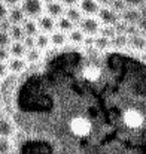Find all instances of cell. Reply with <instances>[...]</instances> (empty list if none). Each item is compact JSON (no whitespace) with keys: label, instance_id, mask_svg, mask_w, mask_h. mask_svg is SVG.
I'll return each mask as SVG.
<instances>
[{"label":"cell","instance_id":"cell-1","mask_svg":"<svg viewBox=\"0 0 146 154\" xmlns=\"http://www.w3.org/2000/svg\"><path fill=\"white\" fill-rule=\"evenodd\" d=\"M10 154H146V63L63 45L13 75Z\"/></svg>","mask_w":146,"mask_h":154},{"label":"cell","instance_id":"cell-2","mask_svg":"<svg viewBox=\"0 0 146 154\" xmlns=\"http://www.w3.org/2000/svg\"><path fill=\"white\" fill-rule=\"evenodd\" d=\"M43 0H21L19 2V9L22 11L25 18L36 20L43 14Z\"/></svg>","mask_w":146,"mask_h":154},{"label":"cell","instance_id":"cell-3","mask_svg":"<svg viewBox=\"0 0 146 154\" xmlns=\"http://www.w3.org/2000/svg\"><path fill=\"white\" fill-rule=\"evenodd\" d=\"M101 24L97 20V17H82L78 23V29L84 35H97Z\"/></svg>","mask_w":146,"mask_h":154},{"label":"cell","instance_id":"cell-4","mask_svg":"<svg viewBox=\"0 0 146 154\" xmlns=\"http://www.w3.org/2000/svg\"><path fill=\"white\" fill-rule=\"evenodd\" d=\"M97 20L100 21V24L103 23L104 26H115L119 21V14H116L113 9H110L109 6H103L100 8L97 12Z\"/></svg>","mask_w":146,"mask_h":154},{"label":"cell","instance_id":"cell-5","mask_svg":"<svg viewBox=\"0 0 146 154\" xmlns=\"http://www.w3.org/2000/svg\"><path fill=\"white\" fill-rule=\"evenodd\" d=\"M43 12H46V15L51 17V18L58 20V18H61L64 15V6L58 0H49L43 6Z\"/></svg>","mask_w":146,"mask_h":154},{"label":"cell","instance_id":"cell-6","mask_svg":"<svg viewBox=\"0 0 146 154\" xmlns=\"http://www.w3.org/2000/svg\"><path fill=\"white\" fill-rule=\"evenodd\" d=\"M78 3H79V11L82 12L84 17H96L100 9L96 0H81Z\"/></svg>","mask_w":146,"mask_h":154},{"label":"cell","instance_id":"cell-7","mask_svg":"<svg viewBox=\"0 0 146 154\" xmlns=\"http://www.w3.org/2000/svg\"><path fill=\"white\" fill-rule=\"evenodd\" d=\"M13 132H15V127H13V123H12L10 117L1 115L0 117V138L10 139L12 135H13Z\"/></svg>","mask_w":146,"mask_h":154},{"label":"cell","instance_id":"cell-8","mask_svg":"<svg viewBox=\"0 0 146 154\" xmlns=\"http://www.w3.org/2000/svg\"><path fill=\"white\" fill-rule=\"evenodd\" d=\"M119 20H122L124 23L133 26V24H137L139 20H142V15H140V12H139L137 9H134V8H128V9L125 8V9L119 14Z\"/></svg>","mask_w":146,"mask_h":154},{"label":"cell","instance_id":"cell-9","mask_svg":"<svg viewBox=\"0 0 146 154\" xmlns=\"http://www.w3.org/2000/svg\"><path fill=\"white\" fill-rule=\"evenodd\" d=\"M36 24H37V29L42 30V33H46V35H48V33H52V32L55 30V20L48 17L46 14H42V15L37 18Z\"/></svg>","mask_w":146,"mask_h":154},{"label":"cell","instance_id":"cell-10","mask_svg":"<svg viewBox=\"0 0 146 154\" xmlns=\"http://www.w3.org/2000/svg\"><path fill=\"white\" fill-rule=\"evenodd\" d=\"M27 67V63L24 58H12L9 63H7V70L12 72L13 75H19L25 70Z\"/></svg>","mask_w":146,"mask_h":154},{"label":"cell","instance_id":"cell-11","mask_svg":"<svg viewBox=\"0 0 146 154\" xmlns=\"http://www.w3.org/2000/svg\"><path fill=\"white\" fill-rule=\"evenodd\" d=\"M24 14H22V11L19 9V6H15V8H9V11H7V17H6V20L10 23V24H21L22 21H24Z\"/></svg>","mask_w":146,"mask_h":154},{"label":"cell","instance_id":"cell-12","mask_svg":"<svg viewBox=\"0 0 146 154\" xmlns=\"http://www.w3.org/2000/svg\"><path fill=\"white\" fill-rule=\"evenodd\" d=\"M67 44V36H66V33H63V32H60V30H54L52 33H51V36H49V45H54L55 48H60V47H63V45H66Z\"/></svg>","mask_w":146,"mask_h":154},{"label":"cell","instance_id":"cell-13","mask_svg":"<svg viewBox=\"0 0 146 154\" xmlns=\"http://www.w3.org/2000/svg\"><path fill=\"white\" fill-rule=\"evenodd\" d=\"M22 32H24V35L25 36H36L37 33H39V29H37V24H36V21L34 20H30V18H24V21H22Z\"/></svg>","mask_w":146,"mask_h":154},{"label":"cell","instance_id":"cell-14","mask_svg":"<svg viewBox=\"0 0 146 154\" xmlns=\"http://www.w3.org/2000/svg\"><path fill=\"white\" fill-rule=\"evenodd\" d=\"M42 54H43V51L37 50L36 47H34V48H30V50H27V51H25V54H24V57H25L24 60H25L27 66L39 63V60L42 58Z\"/></svg>","mask_w":146,"mask_h":154},{"label":"cell","instance_id":"cell-15","mask_svg":"<svg viewBox=\"0 0 146 154\" xmlns=\"http://www.w3.org/2000/svg\"><path fill=\"white\" fill-rule=\"evenodd\" d=\"M64 17H66V18H67L70 23H73V24H78L84 15H82V12L79 11V8H75V6H72V8H67V9H64Z\"/></svg>","mask_w":146,"mask_h":154},{"label":"cell","instance_id":"cell-16","mask_svg":"<svg viewBox=\"0 0 146 154\" xmlns=\"http://www.w3.org/2000/svg\"><path fill=\"white\" fill-rule=\"evenodd\" d=\"M7 35H9L12 42H21L24 39V36H25L24 32H22V27L19 24H12L10 29L7 30Z\"/></svg>","mask_w":146,"mask_h":154},{"label":"cell","instance_id":"cell-17","mask_svg":"<svg viewBox=\"0 0 146 154\" xmlns=\"http://www.w3.org/2000/svg\"><path fill=\"white\" fill-rule=\"evenodd\" d=\"M25 48L22 45V42H10L9 45V55H12L13 58H21L24 54H25Z\"/></svg>","mask_w":146,"mask_h":154},{"label":"cell","instance_id":"cell-18","mask_svg":"<svg viewBox=\"0 0 146 154\" xmlns=\"http://www.w3.org/2000/svg\"><path fill=\"white\" fill-rule=\"evenodd\" d=\"M34 47L40 51L49 48V36L46 33H37L34 36Z\"/></svg>","mask_w":146,"mask_h":154},{"label":"cell","instance_id":"cell-19","mask_svg":"<svg viewBox=\"0 0 146 154\" xmlns=\"http://www.w3.org/2000/svg\"><path fill=\"white\" fill-rule=\"evenodd\" d=\"M67 39H69L73 45H81V44H84V41H85V35H84L78 27H75L73 30H70V32H69Z\"/></svg>","mask_w":146,"mask_h":154},{"label":"cell","instance_id":"cell-20","mask_svg":"<svg viewBox=\"0 0 146 154\" xmlns=\"http://www.w3.org/2000/svg\"><path fill=\"white\" fill-rule=\"evenodd\" d=\"M55 27H58V30H60V32H63V33H69L70 30H73V29H75V24H73V23H70V21L63 15L61 18H58V20L55 21Z\"/></svg>","mask_w":146,"mask_h":154},{"label":"cell","instance_id":"cell-21","mask_svg":"<svg viewBox=\"0 0 146 154\" xmlns=\"http://www.w3.org/2000/svg\"><path fill=\"white\" fill-rule=\"evenodd\" d=\"M98 33H100V36H103V38H106V39H112V38L116 35L113 26H103V27H100Z\"/></svg>","mask_w":146,"mask_h":154},{"label":"cell","instance_id":"cell-22","mask_svg":"<svg viewBox=\"0 0 146 154\" xmlns=\"http://www.w3.org/2000/svg\"><path fill=\"white\" fill-rule=\"evenodd\" d=\"M12 144L7 138H0V154H10Z\"/></svg>","mask_w":146,"mask_h":154},{"label":"cell","instance_id":"cell-23","mask_svg":"<svg viewBox=\"0 0 146 154\" xmlns=\"http://www.w3.org/2000/svg\"><path fill=\"white\" fill-rule=\"evenodd\" d=\"M10 38H9V35L6 33V32H0V48H7L9 45H10Z\"/></svg>","mask_w":146,"mask_h":154},{"label":"cell","instance_id":"cell-24","mask_svg":"<svg viewBox=\"0 0 146 154\" xmlns=\"http://www.w3.org/2000/svg\"><path fill=\"white\" fill-rule=\"evenodd\" d=\"M22 45H24L25 50L34 48V38H33V36H24V39H22Z\"/></svg>","mask_w":146,"mask_h":154},{"label":"cell","instance_id":"cell-25","mask_svg":"<svg viewBox=\"0 0 146 154\" xmlns=\"http://www.w3.org/2000/svg\"><path fill=\"white\" fill-rule=\"evenodd\" d=\"M7 73H9V70H7V64H6V61H0V79L6 78Z\"/></svg>","mask_w":146,"mask_h":154},{"label":"cell","instance_id":"cell-26","mask_svg":"<svg viewBox=\"0 0 146 154\" xmlns=\"http://www.w3.org/2000/svg\"><path fill=\"white\" fill-rule=\"evenodd\" d=\"M7 11H9V8H7L4 3L0 2V21H1V20H6V17H7Z\"/></svg>","mask_w":146,"mask_h":154},{"label":"cell","instance_id":"cell-27","mask_svg":"<svg viewBox=\"0 0 146 154\" xmlns=\"http://www.w3.org/2000/svg\"><path fill=\"white\" fill-rule=\"evenodd\" d=\"M63 6H67V8H72V6H76L79 0H58Z\"/></svg>","mask_w":146,"mask_h":154},{"label":"cell","instance_id":"cell-28","mask_svg":"<svg viewBox=\"0 0 146 154\" xmlns=\"http://www.w3.org/2000/svg\"><path fill=\"white\" fill-rule=\"evenodd\" d=\"M1 3H4L7 8H15V6H18L19 5V2L21 0H0Z\"/></svg>","mask_w":146,"mask_h":154},{"label":"cell","instance_id":"cell-29","mask_svg":"<svg viewBox=\"0 0 146 154\" xmlns=\"http://www.w3.org/2000/svg\"><path fill=\"white\" fill-rule=\"evenodd\" d=\"M9 58V52L4 48H0V61H6Z\"/></svg>","mask_w":146,"mask_h":154},{"label":"cell","instance_id":"cell-30","mask_svg":"<svg viewBox=\"0 0 146 154\" xmlns=\"http://www.w3.org/2000/svg\"><path fill=\"white\" fill-rule=\"evenodd\" d=\"M96 2L98 3V6H100V8H103V6H109L112 0H96Z\"/></svg>","mask_w":146,"mask_h":154},{"label":"cell","instance_id":"cell-31","mask_svg":"<svg viewBox=\"0 0 146 154\" xmlns=\"http://www.w3.org/2000/svg\"><path fill=\"white\" fill-rule=\"evenodd\" d=\"M1 115H4V105L1 102V94H0V117Z\"/></svg>","mask_w":146,"mask_h":154},{"label":"cell","instance_id":"cell-32","mask_svg":"<svg viewBox=\"0 0 146 154\" xmlns=\"http://www.w3.org/2000/svg\"><path fill=\"white\" fill-rule=\"evenodd\" d=\"M46 2H49V0H46Z\"/></svg>","mask_w":146,"mask_h":154}]
</instances>
